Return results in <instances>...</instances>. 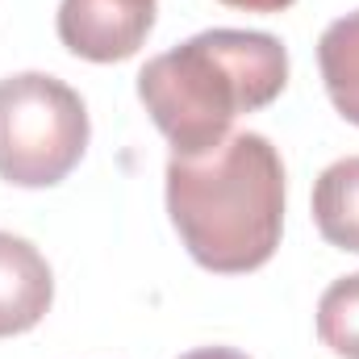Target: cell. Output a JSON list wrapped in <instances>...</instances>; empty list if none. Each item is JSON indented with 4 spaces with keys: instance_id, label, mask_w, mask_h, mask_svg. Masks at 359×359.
Returning <instances> with one entry per match:
<instances>
[{
    "instance_id": "cell-4",
    "label": "cell",
    "mask_w": 359,
    "mask_h": 359,
    "mask_svg": "<svg viewBox=\"0 0 359 359\" xmlns=\"http://www.w3.org/2000/svg\"><path fill=\"white\" fill-rule=\"evenodd\" d=\"M55 25L76 59L121 63L155 29V0H63Z\"/></svg>"
},
{
    "instance_id": "cell-2",
    "label": "cell",
    "mask_w": 359,
    "mask_h": 359,
    "mask_svg": "<svg viewBox=\"0 0 359 359\" xmlns=\"http://www.w3.org/2000/svg\"><path fill=\"white\" fill-rule=\"evenodd\" d=\"M288 84V50L264 29H205L138 72L147 104L172 155H205L230 138L238 113L268 109Z\"/></svg>"
},
{
    "instance_id": "cell-6",
    "label": "cell",
    "mask_w": 359,
    "mask_h": 359,
    "mask_svg": "<svg viewBox=\"0 0 359 359\" xmlns=\"http://www.w3.org/2000/svg\"><path fill=\"white\" fill-rule=\"evenodd\" d=\"M313 222H318V234L330 247L359 255V155L330 163L318 176V184H313Z\"/></svg>"
},
{
    "instance_id": "cell-10",
    "label": "cell",
    "mask_w": 359,
    "mask_h": 359,
    "mask_svg": "<svg viewBox=\"0 0 359 359\" xmlns=\"http://www.w3.org/2000/svg\"><path fill=\"white\" fill-rule=\"evenodd\" d=\"M180 359H251V355H243L234 347H196V351H188V355H180Z\"/></svg>"
},
{
    "instance_id": "cell-5",
    "label": "cell",
    "mask_w": 359,
    "mask_h": 359,
    "mask_svg": "<svg viewBox=\"0 0 359 359\" xmlns=\"http://www.w3.org/2000/svg\"><path fill=\"white\" fill-rule=\"evenodd\" d=\"M55 301V276L46 255L8 230H0V339L34 330Z\"/></svg>"
},
{
    "instance_id": "cell-8",
    "label": "cell",
    "mask_w": 359,
    "mask_h": 359,
    "mask_svg": "<svg viewBox=\"0 0 359 359\" xmlns=\"http://www.w3.org/2000/svg\"><path fill=\"white\" fill-rule=\"evenodd\" d=\"M318 339L343 359H359V271L334 280L318 301Z\"/></svg>"
},
{
    "instance_id": "cell-3",
    "label": "cell",
    "mask_w": 359,
    "mask_h": 359,
    "mask_svg": "<svg viewBox=\"0 0 359 359\" xmlns=\"http://www.w3.org/2000/svg\"><path fill=\"white\" fill-rule=\"evenodd\" d=\"M88 109L80 92L46 72L0 80V180L50 188L76 172L88 151Z\"/></svg>"
},
{
    "instance_id": "cell-9",
    "label": "cell",
    "mask_w": 359,
    "mask_h": 359,
    "mask_svg": "<svg viewBox=\"0 0 359 359\" xmlns=\"http://www.w3.org/2000/svg\"><path fill=\"white\" fill-rule=\"evenodd\" d=\"M222 4L243 8V13H284V8H292L297 0H222Z\"/></svg>"
},
{
    "instance_id": "cell-7",
    "label": "cell",
    "mask_w": 359,
    "mask_h": 359,
    "mask_svg": "<svg viewBox=\"0 0 359 359\" xmlns=\"http://www.w3.org/2000/svg\"><path fill=\"white\" fill-rule=\"evenodd\" d=\"M318 67L330 104L359 126V8L326 25L318 42Z\"/></svg>"
},
{
    "instance_id": "cell-1",
    "label": "cell",
    "mask_w": 359,
    "mask_h": 359,
    "mask_svg": "<svg viewBox=\"0 0 359 359\" xmlns=\"http://www.w3.org/2000/svg\"><path fill=\"white\" fill-rule=\"evenodd\" d=\"M168 213L205 271L264 268L284 230V163L264 134H230L205 155L168 159Z\"/></svg>"
}]
</instances>
